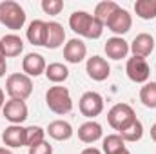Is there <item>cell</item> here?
<instances>
[{"label": "cell", "instance_id": "cell-1", "mask_svg": "<svg viewBox=\"0 0 156 154\" xmlns=\"http://www.w3.org/2000/svg\"><path fill=\"white\" fill-rule=\"evenodd\" d=\"M69 27L76 33L78 37L96 40L104 33V24L98 22L91 13L87 11H75L69 16Z\"/></svg>", "mask_w": 156, "mask_h": 154}, {"label": "cell", "instance_id": "cell-2", "mask_svg": "<svg viewBox=\"0 0 156 154\" xmlns=\"http://www.w3.org/2000/svg\"><path fill=\"white\" fill-rule=\"evenodd\" d=\"M45 103L49 107V111H53L55 114H69L73 111V100H71V93L67 87L64 85H53L47 89L45 93Z\"/></svg>", "mask_w": 156, "mask_h": 154}, {"label": "cell", "instance_id": "cell-3", "mask_svg": "<svg viewBox=\"0 0 156 154\" xmlns=\"http://www.w3.org/2000/svg\"><path fill=\"white\" fill-rule=\"evenodd\" d=\"M0 22L11 31H18L26 24V11L18 2L4 0L0 2Z\"/></svg>", "mask_w": 156, "mask_h": 154}, {"label": "cell", "instance_id": "cell-4", "mask_svg": "<svg viewBox=\"0 0 156 154\" xmlns=\"http://www.w3.org/2000/svg\"><path fill=\"white\" fill-rule=\"evenodd\" d=\"M5 93L13 100H27L33 93V82L24 73H13L5 80Z\"/></svg>", "mask_w": 156, "mask_h": 154}, {"label": "cell", "instance_id": "cell-5", "mask_svg": "<svg viewBox=\"0 0 156 154\" xmlns=\"http://www.w3.org/2000/svg\"><path fill=\"white\" fill-rule=\"evenodd\" d=\"M136 120V114H134V109L129 105V103H116L109 109L107 113V121L109 125L115 129V131H123L127 125H131L133 121Z\"/></svg>", "mask_w": 156, "mask_h": 154}, {"label": "cell", "instance_id": "cell-6", "mask_svg": "<svg viewBox=\"0 0 156 154\" xmlns=\"http://www.w3.org/2000/svg\"><path fill=\"white\" fill-rule=\"evenodd\" d=\"M78 109H80L82 114L85 118H89V120L100 116L102 111H104V98H102V94H98L94 91L83 93L82 98L78 100Z\"/></svg>", "mask_w": 156, "mask_h": 154}, {"label": "cell", "instance_id": "cell-7", "mask_svg": "<svg viewBox=\"0 0 156 154\" xmlns=\"http://www.w3.org/2000/svg\"><path fill=\"white\" fill-rule=\"evenodd\" d=\"M125 73H127L129 80L134 83H147V80L151 76V67L145 58L133 56L125 64Z\"/></svg>", "mask_w": 156, "mask_h": 154}, {"label": "cell", "instance_id": "cell-8", "mask_svg": "<svg viewBox=\"0 0 156 154\" xmlns=\"http://www.w3.org/2000/svg\"><path fill=\"white\" fill-rule=\"evenodd\" d=\"M2 113H4V118H5L7 121H11V125H20V123H24V121L27 120V116H29V111H27L26 102H24V100H13V98H9V100L4 103Z\"/></svg>", "mask_w": 156, "mask_h": 154}, {"label": "cell", "instance_id": "cell-9", "mask_svg": "<svg viewBox=\"0 0 156 154\" xmlns=\"http://www.w3.org/2000/svg\"><path fill=\"white\" fill-rule=\"evenodd\" d=\"M85 73H87V76L91 78V80H94V82H104V80H107V78L111 76V65H109V62L105 58L94 54V56L87 58V62H85Z\"/></svg>", "mask_w": 156, "mask_h": 154}, {"label": "cell", "instance_id": "cell-10", "mask_svg": "<svg viewBox=\"0 0 156 154\" xmlns=\"http://www.w3.org/2000/svg\"><path fill=\"white\" fill-rule=\"evenodd\" d=\"M105 26H107V29L113 31L116 37H122V35H125V33L131 31V27H133V16H131V13H129L127 9L118 7L116 11L113 13V16L107 20Z\"/></svg>", "mask_w": 156, "mask_h": 154}, {"label": "cell", "instance_id": "cell-11", "mask_svg": "<svg viewBox=\"0 0 156 154\" xmlns=\"http://www.w3.org/2000/svg\"><path fill=\"white\" fill-rule=\"evenodd\" d=\"M129 49H131L133 56L147 58V56L154 51V38H153V35H149V33H140V35H136L134 40L129 44Z\"/></svg>", "mask_w": 156, "mask_h": 154}, {"label": "cell", "instance_id": "cell-12", "mask_svg": "<svg viewBox=\"0 0 156 154\" xmlns=\"http://www.w3.org/2000/svg\"><path fill=\"white\" fill-rule=\"evenodd\" d=\"M2 142L9 149L26 147V127L22 125H9L2 132Z\"/></svg>", "mask_w": 156, "mask_h": 154}, {"label": "cell", "instance_id": "cell-13", "mask_svg": "<svg viewBox=\"0 0 156 154\" xmlns=\"http://www.w3.org/2000/svg\"><path fill=\"white\" fill-rule=\"evenodd\" d=\"M45 67H47V64H45V60H44V56L38 54V53H27L26 56H24V60H22V71H24V75H27V76H40V75H44L45 73Z\"/></svg>", "mask_w": 156, "mask_h": 154}, {"label": "cell", "instance_id": "cell-14", "mask_svg": "<svg viewBox=\"0 0 156 154\" xmlns=\"http://www.w3.org/2000/svg\"><path fill=\"white\" fill-rule=\"evenodd\" d=\"M87 56V47L80 38H71L64 45V60L69 64H80Z\"/></svg>", "mask_w": 156, "mask_h": 154}, {"label": "cell", "instance_id": "cell-15", "mask_svg": "<svg viewBox=\"0 0 156 154\" xmlns=\"http://www.w3.org/2000/svg\"><path fill=\"white\" fill-rule=\"evenodd\" d=\"M64 42H66V31H64L62 24H58V22H47L44 47H47V49H58Z\"/></svg>", "mask_w": 156, "mask_h": 154}, {"label": "cell", "instance_id": "cell-16", "mask_svg": "<svg viewBox=\"0 0 156 154\" xmlns=\"http://www.w3.org/2000/svg\"><path fill=\"white\" fill-rule=\"evenodd\" d=\"M102 136H104L102 125H100L98 121H94V120H89V121H85V123H82V125L78 127V138H80V142H83V143H94V142H98Z\"/></svg>", "mask_w": 156, "mask_h": 154}, {"label": "cell", "instance_id": "cell-17", "mask_svg": "<svg viewBox=\"0 0 156 154\" xmlns=\"http://www.w3.org/2000/svg\"><path fill=\"white\" fill-rule=\"evenodd\" d=\"M45 132L53 140H56V142H66V140H69L73 136L75 131H73V127H71L69 121H66V120H55V121H51L47 125Z\"/></svg>", "mask_w": 156, "mask_h": 154}, {"label": "cell", "instance_id": "cell-18", "mask_svg": "<svg viewBox=\"0 0 156 154\" xmlns=\"http://www.w3.org/2000/svg\"><path fill=\"white\" fill-rule=\"evenodd\" d=\"M105 54L111 58V60H122V58H125L127 54H129V44L125 42V40L122 38V37H113V38H109L105 42Z\"/></svg>", "mask_w": 156, "mask_h": 154}, {"label": "cell", "instance_id": "cell-19", "mask_svg": "<svg viewBox=\"0 0 156 154\" xmlns=\"http://www.w3.org/2000/svg\"><path fill=\"white\" fill-rule=\"evenodd\" d=\"M0 42H2V49H4V56L5 58H15V56H18L24 51V40L18 35H15V33L2 37Z\"/></svg>", "mask_w": 156, "mask_h": 154}, {"label": "cell", "instance_id": "cell-20", "mask_svg": "<svg viewBox=\"0 0 156 154\" xmlns=\"http://www.w3.org/2000/svg\"><path fill=\"white\" fill-rule=\"evenodd\" d=\"M45 29H47V22L44 20H33L27 27L26 37L29 40V44L33 45H44L45 44Z\"/></svg>", "mask_w": 156, "mask_h": 154}, {"label": "cell", "instance_id": "cell-21", "mask_svg": "<svg viewBox=\"0 0 156 154\" xmlns=\"http://www.w3.org/2000/svg\"><path fill=\"white\" fill-rule=\"evenodd\" d=\"M44 75H45V78L49 82H53L55 85H60L62 82H66L69 78V69L64 64H60V62H53V64H49L45 67V73Z\"/></svg>", "mask_w": 156, "mask_h": 154}, {"label": "cell", "instance_id": "cell-22", "mask_svg": "<svg viewBox=\"0 0 156 154\" xmlns=\"http://www.w3.org/2000/svg\"><path fill=\"white\" fill-rule=\"evenodd\" d=\"M118 7H120V5H118L116 2H113V0L98 2V4H96V7H94V15H93V16H94L98 22H102V24L105 26V24H107V20L113 16V13L116 11Z\"/></svg>", "mask_w": 156, "mask_h": 154}, {"label": "cell", "instance_id": "cell-23", "mask_svg": "<svg viewBox=\"0 0 156 154\" xmlns=\"http://www.w3.org/2000/svg\"><path fill=\"white\" fill-rule=\"evenodd\" d=\"M125 151V142L120 134H107L102 142V152L104 154H120Z\"/></svg>", "mask_w": 156, "mask_h": 154}, {"label": "cell", "instance_id": "cell-24", "mask_svg": "<svg viewBox=\"0 0 156 154\" xmlns=\"http://www.w3.org/2000/svg\"><path fill=\"white\" fill-rule=\"evenodd\" d=\"M134 13L142 20H154L156 18V0H136Z\"/></svg>", "mask_w": 156, "mask_h": 154}, {"label": "cell", "instance_id": "cell-25", "mask_svg": "<svg viewBox=\"0 0 156 154\" xmlns=\"http://www.w3.org/2000/svg\"><path fill=\"white\" fill-rule=\"evenodd\" d=\"M118 134L122 136V140H123V142H131V143L140 142V140H142V136H144V125H142V121L136 118L131 125H127V127H125L123 131H120Z\"/></svg>", "mask_w": 156, "mask_h": 154}, {"label": "cell", "instance_id": "cell-26", "mask_svg": "<svg viewBox=\"0 0 156 154\" xmlns=\"http://www.w3.org/2000/svg\"><path fill=\"white\" fill-rule=\"evenodd\" d=\"M140 102L147 109H156V82H147L140 89Z\"/></svg>", "mask_w": 156, "mask_h": 154}, {"label": "cell", "instance_id": "cell-27", "mask_svg": "<svg viewBox=\"0 0 156 154\" xmlns=\"http://www.w3.org/2000/svg\"><path fill=\"white\" fill-rule=\"evenodd\" d=\"M45 131L38 125H31L26 127V147H35L42 142H45Z\"/></svg>", "mask_w": 156, "mask_h": 154}, {"label": "cell", "instance_id": "cell-28", "mask_svg": "<svg viewBox=\"0 0 156 154\" xmlns=\"http://www.w3.org/2000/svg\"><path fill=\"white\" fill-rule=\"evenodd\" d=\"M42 11L45 15H60L64 9V2L62 0H42Z\"/></svg>", "mask_w": 156, "mask_h": 154}, {"label": "cell", "instance_id": "cell-29", "mask_svg": "<svg viewBox=\"0 0 156 154\" xmlns=\"http://www.w3.org/2000/svg\"><path fill=\"white\" fill-rule=\"evenodd\" d=\"M29 154H53V145H49V142H42L35 147H29Z\"/></svg>", "mask_w": 156, "mask_h": 154}, {"label": "cell", "instance_id": "cell-30", "mask_svg": "<svg viewBox=\"0 0 156 154\" xmlns=\"http://www.w3.org/2000/svg\"><path fill=\"white\" fill-rule=\"evenodd\" d=\"M80 154H104L100 149H96V147H87V149H83Z\"/></svg>", "mask_w": 156, "mask_h": 154}, {"label": "cell", "instance_id": "cell-31", "mask_svg": "<svg viewBox=\"0 0 156 154\" xmlns=\"http://www.w3.org/2000/svg\"><path fill=\"white\" fill-rule=\"evenodd\" d=\"M5 71H7V64H5V60H0V78L5 75Z\"/></svg>", "mask_w": 156, "mask_h": 154}, {"label": "cell", "instance_id": "cell-32", "mask_svg": "<svg viewBox=\"0 0 156 154\" xmlns=\"http://www.w3.org/2000/svg\"><path fill=\"white\" fill-rule=\"evenodd\" d=\"M4 103H5V93L0 89V109H4Z\"/></svg>", "mask_w": 156, "mask_h": 154}, {"label": "cell", "instance_id": "cell-33", "mask_svg": "<svg viewBox=\"0 0 156 154\" xmlns=\"http://www.w3.org/2000/svg\"><path fill=\"white\" fill-rule=\"evenodd\" d=\"M151 138H153V142L156 143V123L151 127Z\"/></svg>", "mask_w": 156, "mask_h": 154}, {"label": "cell", "instance_id": "cell-34", "mask_svg": "<svg viewBox=\"0 0 156 154\" xmlns=\"http://www.w3.org/2000/svg\"><path fill=\"white\" fill-rule=\"evenodd\" d=\"M0 154H13V152H11L7 147H0Z\"/></svg>", "mask_w": 156, "mask_h": 154}, {"label": "cell", "instance_id": "cell-35", "mask_svg": "<svg viewBox=\"0 0 156 154\" xmlns=\"http://www.w3.org/2000/svg\"><path fill=\"white\" fill-rule=\"evenodd\" d=\"M0 60H5V56H4V49H2V42H0Z\"/></svg>", "mask_w": 156, "mask_h": 154}, {"label": "cell", "instance_id": "cell-36", "mask_svg": "<svg viewBox=\"0 0 156 154\" xmlns=\"http://www.w3.org/2000/svg\"><path fill=\"white\" fill-rule=\"evenodd\" d=\"M120 154H131V152H129V151H127V149H125V151H123V152H120Z\"/></svg>", "mask_w": 156, "mask_h": 154}]
</instances>
